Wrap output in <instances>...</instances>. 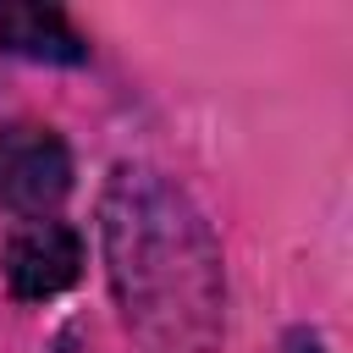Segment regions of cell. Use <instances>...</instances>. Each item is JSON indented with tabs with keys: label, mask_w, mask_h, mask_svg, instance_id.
Listing matches in <instances>:
<instances>
[{
	"label": "cell",
	"mask_w": 353,
	"mask_h": 353,
	"mask_svg": "<svg viewBox=\"0 0 353 353\" xmlns=\"http://www.w3.org/2000/svg\"><path fill=\"white\" fill-rule=\"evenodd\" d=\"M105 276L138 353H221L226 259L193 193L149 165L116 160L99 193Z\"/></svg>",
	"instance_id": "6da1fadb"
},
{
	"label": "cell",
	"mask_w": 353,
	"mask_h": 353,
	"mask_svg": "<svg viewBox=\"0 0 353 353\" xmlns=\"http://www.w3.org/2000/svg\"><path fill=\"white\" fill-rule=\"evenodd\" d=\"M72 149L44 121L0 127V210L17 221H50L72 193Z\"/></svg>",
	"instance_id": "7a4b0ae2"
},
{
	"label": "cell",
	"mask_w": 353,
	"mask_h": 353,
	"mask_svg": "<svg viewBox=\"0 0 353 353\" xmlns=\"http://www.w3.org/2000/svg\"><path fill=\"white\" fill-rule=\"evenodd\" d=\"M0 276L17 303H50L83 276V237L66 221H22L0 248Z\"/></svg>",
	"instance_id": "3957f363"
},
{
	"label": "cell",
	"mask_w": 353,
	"mask_h": 353,
	"mask_svg": "<svg viewBox=\"0 0 353 353\" xmlns=\"http://www.w3.org/2000/svg\"><path fill=\"white\" fill-rule=\"evenodd\" d=\"M0 50H11L22 61H44V66H83L88 61V39L55 6H6L0 11Z\"/></svg>",
	"instance_id": "277c9868"
},
{
	"label": "cell",
	"mask_w": 353,
	"mask_h": 353,
	"mask_svg": "<svg viewBox=\"0 0 353 353\" xmlns=\"http://www.w3.org/2000/svg\"><path fill=\"white\" fill-rule=\"evenodd\" d=\"M281 353H325V342H320V331H309V325H298V331H287V342H281Z\"/></svg>",
	"instance_id": "5b68a950"
},
{
	"label": "cell",
	"mask_w": 353,
	"mask_h": 353,
	"mask_svg": "<svg viewBox=\"0 0 353 353\" xmlns=\"http://www.w3.org/2000/svg\"><path fill=\"white\" fill-rule=\"evenodd\" d=\"M50 353H83V336H77V331H61V336H55V347H50Z\"/></svg>",
	"instance_id": "8992f818"
}]
</instances>
